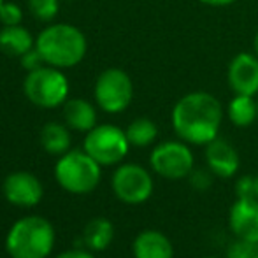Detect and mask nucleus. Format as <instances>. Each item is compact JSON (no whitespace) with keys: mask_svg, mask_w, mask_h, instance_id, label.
<instances>
[{"mask_svg":"<svg viewBox=\"0 0 258 258\" xmlns=\"http://www.w3.org/2000/svg\"><path fill=\"white\" fill-rule=\"evenodd\" d=\"M235 197L237 199H249L255 195V176L246 174L235 181Z\"/></svg>","mask_w":258,"mask_h":258,"instance_id":"393cba45","label":"nucleus"},{"mask_svg":"<svg viewBox=\"0 0 258 258\" xmlns=\"http://www.w3.org/2000/svg\"><path fill=\"white\" fill-rule=\"evenodd\" d=\"M54 242L51 221L42 216H23L7 232L6 251L11 258H48Z\"/></svg>","mask_w":258,"mask_h":258,"instance_id":"7ed1b4c3","label":"nucleus"},{"mask_svg":"<svg viewBox=\"0 0 258 258\" xmlns=\"http://www.w3.org/2000/svg\"><path fill=\"white\" fill-rule=\"evenodd\" d=\"M253 49H255V53L256 56H258V30H256V34H255V39H253Z\"/></svg>","mask_w":258,"mask_h":258,"instance_id":"c85d7f7f","label":"nucleus"},{"mask_svg":"<svg viewBox=\"0 0 258 258\" xmlns=\"http://www.w3.org/2000/svg\"><path fill=\"white\" fill-rule=\"evenodd\" d=\"M95 102L109 114L123 112L134 99V83L123 69L109 67L100 72L93 86Z\"/></svg>","mask_w":258,"mask_h":258,"instance_id":"0eeeda50","label":"nucleus"},{"mask_svg":"<svg viewBox=\"0 0 258 258\" xmlns=\"http://www.w3.org/2000/svg\"><path fill=\"white\" fill-rule=\"evenodd\" d=\"M35 46V39L21 25L0 28V51L7 56L20 58Z\"/></svg>","mask_w":258,"mask_h":258,"instance_id":"dca6fc26","label":"nucleus"},{"mask_svg":"<svg viewBox=\"0 0 258 258\" xmlns=\"http://www.w3.org/2000/svg\"><path fill=\"white\" fill-rule=\"evenodd\" d=\"M132 253L134 258H174V246L163 232L148 228L136 235Z\"/></svg>","mask_w":258,"mask_h":258,"instance_id":"4468645a","label":"nucleus"},{"mask_svg":"<svg viewBox=\"0 0 258 258\" xmlns=\"http://www.w3.org/2000/svg\"><path fill=\"white\" fill-rule=\"evenodd\" d=\"M54 258H95L92 251H85V249H71V251H63Z\"/></svg>","mask_w":258,"mask_h":258,"instance_id":"bb28decb","label":"nucleus"},{"mask_svg":"<svg viewBox=\"0 0 258 258\" xmlns=\"http://www.w3.org/2000/svg\"><path fill=\"white\" fill-rule=\"evenodd\" d=\"M23 92L34 105L53 109L67 102L69 79L61 72V69L42 65L27 74L23 81Z\"/></svg>","mask_w":258,"mask_h":258,"instance_id":"39448f33","label":"nucleus"},{"mask_svg":"<svg viewBox=\"0 0 258 258\" xmlns=\"http://www.w3.org/2000/svg\"><path fill=\"white\" fill-rule=\"evenodd\" d=\"M2 194L9 204L16 207H34L42 201L44 188L35 174L18 170L4 179Z\"/></svg>","mask_w":258,"mask_h":258,"instance_id":"9d476101","label":"nucleus"},{"mask_svg":"<svg viewBox=\"0 0 258 258\" xmlns=\"http://www.w3.org/2000/svg\"><path fill=\"white\" fill-rule=\"evenodd\" d=\"M228 227L235 239L258 241V199H235L228 211Z\"/></svg>","mask_w":258,"mask_h":258,"instance_id":"f8f14e48","label":"nucleus"},{"mask_svg":"<svg viewBox=\"0 0 258 258\" xmlns=\"http://www.w3.org/2000/svg\"><path fill=\"white\" fill-rule=\"evenodd\" d=\"M41 146L46 153L53 156H61L71 150V132L63 123L49 121L41 130Z\"/></svg>","mask_w":258,"mask_h":258,"instance_id":"a211bd4d","label":"nucleus"},{"mask_svg":"<svg viewBox=\"0 0 258 258\" xmlns=\"http://www.w3.org/2000/svg\"><path fill=\"white\" fill-rule=\"evenodd\" d=\"M23 21V11L16 2H4L0 7V23L2 27H14Z\"/></svg>","mask_w":258,"mask_h":258,"instance_id":"5701e85b","label":"nucleus"},{"mask_svg":"<svg viewBox=\"0 0 258 258\" xmlns=\"http://www.w3.org/2000/svg\"><path fill=\"white\" fill-rule=\"evenodd\" d=\"M255 195H256V199H258V174L255 176Z\"/></svg>","mask_w":258,"mask_h":258,"instance_id":"c756f323","label":"nucleus"},{"mask_svg":"<svg viewBox=\"0 0 258 258\" xmlns=\"http://www.w3.org/2000/svg\"><path fill=\"white\" fill-rule=\"evenodd\" d=\"M150 165L155 174L169 181H181L195 169V156L184 141H163L150 155Z\"/></svg>","mask_w":258,"mask_h":258,"instance_id":"6e6552de","label":"nucleus"},{"mask_svg":"<svg viewBox=\"0 0 258 258\" xmlns=\"http://www.w3.org/2000/svg\"><path fill=\"white\" fill-rule=\"evenodd\" d=\"M199 2L209 7H227V6H232L234 2H237V0H199Z\"/></svg>","mask_w":258,"mask_h":258,"instance_id":"cd10ccee","label":"nucleus"},{"mask_svg":"<svg viewBox=\"0 0 258 258\" xmlns=\"http://www.w3.org/2000/svg\"><path fill=\"white\" fill-rule=\"evenodd\" d=\"M111 188L116 199L125 204L137 206L146 202L153 195V177L137 163H121L116 167L111 177Z\"/></svg>","mask_w":258,"mask_h":258,"instance_id":"1a4fd4ad","label":"nucleus"},{"mask_svg":"<svg viewBox=\"0 0 258 258\" xmlns=\"http://www.w3.org/2000/svg\"><path fill=\"white\" fill-rule=\"evenodd\" d=\"M63 119L65 125L76 132H90L97 126V111L95 105L85 99H67L63 104Z\"/></svg>","mask_w":258,"mask_h":258,"instance_id":"2eb2a0df","label":"nucleus"},{"mask_svg":"<svg viewBox=\"0 0 258 258\" xmlns=\"http://www.w3.org/2000/svg\"><path fill=\"white\" fill-rule=\"evenodd\" d=\"M28 11L37 21L49 23L60 11V0H28Z\"/></svg>","mask_w":258,"mask_h":258,"instance_id":"412c9836","label":"nucleus"},{"mask_svg":"<svg viewBox=\"0 0 258 258\" xmlns=\"http://www.w3.org/2000/svg\"><path fill=\"white\" fill-rule=\"evenodd\" d=\"M214 174L209 169H194L188 176L191 188L197 191H207L214 183Z\"/></svg>","mask_w":258,"mask_h":258,"instance_id":"b1692460","label":"nucleus"},{"mask_svg":"<svg viewBox=\"0 0 258 258\" xmlns=\"http://www.w3.org/2000/svg\"><path fill=\"white\" fill-rule=\"evenodd\" d=\"M4 2H6V0H0V7H2V4H4Z\"/></svg>","mask_w":258,"mask_h":258,"instance_id":"7c9ffc66","label":"nucleus"},{"mask_svg":"<svg viewBox=\"0 0 258 258\" xmlns=\"http://www.w3.org/2000/svg\"><path fill=\"white\" fill-rule=\"evenodd\" d=\"M112 239H114V225L102 216L90 220L83 230V242L90 251H104L111 246Z\"/></svg>","mask_w":258,"mask_h":258,"instance_id":"f3484780","label":"nucleus"},{"mask_svg":"<svg viewBox=\"0 0 258 258\" xmlns=\"http://www.w3.org/2000/svg\"><path fill=\"white\" fill-rule=\"evenodd\" d=\"M227 81L234 95H258V56L255 53H237L227 69Z\"/></svg>","mask_w":258,"mask_h":258,"instance_id":"9b49d317","label":"nucleus"},{"mask_svg":"<svg viewBox=\"0 0 258 258\" xmlns=\"http://www.w3.org/2000/svg\"><path fill=\"white\" fill-rule=\"evenodd\" d=\"M225 258H258V241L235 239L227 248Z\"/></svg>","mask_w":258,"mask_h":258,"instance_id":"4be33fe9","label":"nucleus"},{"mask_svg":"<svg viewBox=\"0 0 258 258\" xmlns=\"http://www.w3.org/2000/svg\"><path fill=\"white\" fill-rule=\"evenodd\" d=\"M206 163L207 169L216 177L228 179L237 174L239 165H241V156L234 148V144L216 137L209 144H206Z\"/></svg>","mask_w":258,"mask_h":258,"instance_id":"ddd939ff","label":"nucleus"},{"mask_svg":"<svg viewBox=\"0 0 258 258\" xmlns=\"http://www.w3.org/2000/svg\"><path fill=\"white\" fill-rule=\"evenodd\" d=\"M35 49L46 65L56 69H71L81 63L88 49L86 37L78 27L69 23H53L39 32Z\"/></svg>","mask_w":258,"mask_h":258,"instance_id":"f03ea898","label":"nucleus"},{"mask_svg":"<svg viewBox=\"0 0 258 258\" xmlns=\"http://www.w3.org/2000/svg\"><path fill=\"white\" fill-rule=\"evenodd\" d=\"M56 183L72 195H88L102 179V165L85 150H69L54 165Z\"/></svg>","mask_w":258,"mask_h":258,"instance_id":"20e7f679","label":"nucleus"},{"mask_svg":"<svg viewBox=\"0 0 258 258\" xmlns=\"http://www.w3.org/2000/svg\"><path fill=\"white\" fill-rule=\"evenodd\" d=\"M227 116L232 125L239 128L253 125L258 121V111H256V100L251 95H234V99L228 102Z\"/></svg>","mask_w":258,"mask_h":258,"instance_id":"6ab92c4d","label":"nucleus"},{"mask_svg":"<svg viewBox=\"0 0 258 258\" xmlns=\"http://www.w3.org/2000/svg\"><path fill=\"white\" fill-rule=\"evenodd\" d=\"M256 111H258V99H256Z\"/></svg>","mask_w":258,"mask_h":258,"instance_id":"473e14b6","label":"nucleus"},{"mask_svg":"<svg viewBox=\"0 0 258 258\" xmlns=\"http://www.w3.org/2000/svg\"><path fill=\"white\" fill-rule=\"evenodd\" d=\"M83 150L102 167L118 165L128 155L130 143L126 132L116 125H97L86 132Z\"/></svg>","mask_w":258,"mask_h":258,"instance_id":"423d86ee","label":"nucleus"},{"mask_svg":"<svg viewBox=\"0 0 258 258\" xmlns=\"http://www.w3.org/2000/svg\"><path fill=\"white\" fill-rule=\"evenodd\" d=\"M204 258H218V256H204Z\"/></svg>","mask_w":258,"mask_h":258,"instance_id":"2f4dec72","label":"nucleus"},{"mask_svg":"<svg viewBox=\"0 0 258 258\" xmlns=\"http://www.w3.org/2000/svg\"><path fill=\"white\" fill-rule=\"evenodd\" d=\"M125 132L126 137H128L130 146L146 148L151 146L156 141V137H158V126L150 118H136L126 126Z\"/></svg>","mask_w":258,"mask_h":258,"instance_id":"aec40b11","label":"nucleus"},{"mask_svg":"<svg viewBox=\"0 0 258 258\" xmlns=\"http://www.w3.org/2000/svg\"><path fill=\"white\" fill-rule=\"evenodd\" d=\"M20 65L27 72H32V71H35V69L42 67V65H46V63H44V60H42L41 53H39L37 49H35V46H34V48L28 49L27 53L20 56Z\"/></svg>","mask_w":258,"mask_h":258,"instance_id":"a878e982","label":"nucleus"},{"mask_svg":"<svg viewBox=\"0 0 258 258\" xmlns=\"http://www.w3.org/2000/svg\"><path fill=\"white\" fill-rule=\"evenodd\" d=\"M170 121L176 136L194 146H206L220 134L223 107L207 92H190L172 107Z\"/></svg>","mask_w":258,"mask_h":258,"instance_id":"f257e3e1","label":"nucleus"}]
</instances>
